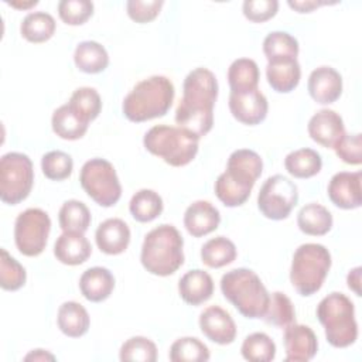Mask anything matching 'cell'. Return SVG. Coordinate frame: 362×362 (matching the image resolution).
<instances>
[{
	"instance_id": "6da1fadb",
	"label": "cell",
	"mask_w": 362,
	"mask_h": 362,
	"mask_svg": "<svg viewBox=\"0 0 362 362\" xmlns=\"http://www.w3.org/2000/svg\"><path fill=\"white\" fill-rule=\"evenodd\" d=\"M218 81L208 68H195L184 79L182 98L175 110L178 127L197 137L206 136L214 126V106L218 98Z\"/></svg>"
},
{
	"instance_id": "7a4b0ae2",
	"label": "cell",
	"mask_w": 362,
	"mask_h": 362,
	"mask_svg": "<svg viewBox=\"0 0 362 362\" xmlns=\"http://www.w3.org/2000/svg\"><path fill=\"white\" fill-rule=\"evenodd\" d=\"M262 157L249 148L235 150L226 163V170L216 178L214 191L216 198L229 208L243 205L262 175Z\"/></svg>"
},
{
	"instance_id": "3957f363",
	"label": "cell",
	"mask_w": 362,
	"mask_h": 362,
	"mask_svg": "<svg viewBox=\"0 0 362 362\" xmlns=\"http://www.w3.org/2000/svg\"><path fill=\"white\" fill-rule=\"evenodd\" d=\"M175 89L173 82L163 75H153L137 82L124 96L122 112L134 123L163 117L170 110Z\"/></svg>"
},
{
	"instance_id": "277c9868",
	"label": "cell",
	"mask_w": 362,
	"mask_h": 362,
	"mask_svg": "<svg viewBox=\"0 0 362 362\" xmlns=\"http://www.w3.org/2000/svg\"><path fill=\"white\" fill-rule=\"evenodd\" d=\"M184 239L180 230L170 223L151 229L143 240L140 262L154 276L174 274L184 264Z\"/></svg>"
},
{
	"instance_id": "5b68a950",
	"label": "cell",
	"mask_w": 362,
	"mask_h": 362,
	"mask_svg": "<svg viewBox=\"0 0 362 362\" xmlns=\"http://www.w3.org/2000/svg\"><path fill=\"white\" fill-rule=\"evenodd\" d=\"M223 297L246 318H263L270 294L260 277L250 269L238 267L226 272L221 279Z\"/></svg>"
},
{
	"instance_id": "8992f818",
	"label": "cell",
	"mask_w": 362,
	"mask_h": 362,
	"mask_svg": "<svg viewBox=\"0 0 362 362\" xmlns=\"http://www.w3.org/2000/svg\"><path fill=\"white\" fill-rule=\"evenodd\" d=\"M315 314L324 327L325 338L334 348H348L358 338L355 305L344 293L332 291L317 305Z\"/></svg>"
},
{
	"instance_id": "52a82bcc",
	"label": "cell",
	"mask_w": 362,
	"mask_h": 362,
	"mask_svg": "<svg viewBox=\"0 0 362 362\" xmlns=\"http://www.w3.org/2000/svg\"><path fill=\"white\" fill-rule=\"evenodd\" d=\"M143 144L148 153L163 158L168 165L184 167L195 158L199 137L181 127L157 124L146 132Z\"/></svg>"
},
{
	"instance_id": "ba28073f",
	"label": "cell",
	"mask_w": 362,
	"mask_h": 362,
	"mask_svg": "<svg viewBox=\"0 0 362 362\" xmlns=\"http://www.w3.org/2000/svg\"><path fill=\"white\" fill-rule=\"evenodd\" d=\"M331 263V253L324 245H300L293 255L290 267V281L294 290L303 297L315 294L322 287Z\"/></svg>"
},
{
	"instance_id": "9c48e42d",
	"label": "cell",
	"mask_w": 362,
	"mask_h": 362,
	"mask_svg": "<svg viewBox=\"0 0 362 362\" xmlns=\"http://www.w3.org/2000/svg\"><path fill=\"white\" fill-rule=\"evenodd\" d=\"M34 184V167L27 154L10 151L0 158V199L7 205L23 202Z\"/></svg>"
},
{
	"instance_id": "30bf717a",
	"label": "cell",
	"mask_w": 362,
	"mask_h": 362,
	"mask_svg": "<svg viewBox=\"0 0 362 362\" xmlns=\"http://www.w3.org/2000/svg\"><path fill=\"white\" fill-rule=\"evenodd\" d=\"M79 182L88 197L103 208L116 205L122 197V185L116 170L105 158L88 160L81 168Z\"/></svg>"
},
{
	"instance_id": "8fae6325",
	"label": "cell",
	"mask_w": 362,
	"mask_h": 362,
	"mask_svg": "<svg viewBox=\"0 0 362 362\" xmlns=\"http://www.w3.org/2000/svg\"><path fill=\"white\" fill-rule=\"evenodd\" d=\"M298 202V188L288 177L276 174L269 177L260 187L257 208L263 216L272 221L288 218Z\"/></svg>"
},
{
	"instance_id": "7c38bea8",
	"label": "cell",
	"mask_w": 362,
	"mask_h": 362,
	"mask_svg": "<svg viewBox=\"0 0 362 362\" xmlns=\"http://www.w3.org/2000/svg\"><path fill=\"white\" fill-rule=\"evenodd\" d=\"M51 232V219L41 208L23 211L14 223V242L18 252L28 257L41 255Z\"/></svg>"
},
{
	"instance_id": "4fadbf2b",
	"label": "cell",
	"mask_w": 362,
	"mask_h": 362,
	"mask_svg": "<svg viewBox=\"0 0 362 362\" xmlns=\"http://www.w3.org/2000/svg\"><path fill=\"white\" fill-rule=\"evenodd\" d=\"M229 110L238 122L247 126H256L266 119L269 103L259 88L243 92L230 90Z\"/></svg>"
},
{
	"instance_id": "5bb4252c",
	"label": "cell",
	"mask_w": 362,
	"mask_h": 362,
	"mask_svg": "<svg viewBox=\"0 0 362 362\" xmlns=\"http://www.w3.org/2000/svg\"><path fill=\"white\" fill-rule=\"evenodd\" d=\"M361 171H339L328 182L327 194L331 202L341 209H356L362 204Z\"/></svg>"
},
{
	"instance_id": "9a60e30c",
	"label": "cell",
	"mask_w": 362,
	"mask_h": 362,
	"mask_svg": "<svg viewBox=\"0 0 362 362\" xmlns=\"http://www.w3.org/2000/svg\"><path fill=\"white\" fill-rule=\"evenodd\" d=\"M283 344L286 351V362H307L313 359L318 351V339L315 332L303 324H290L284 328Z\"/></svg>"
},
{
	"instance_id": "2e32d148",
	"label": "cell",
	"mask_w": 362,
	"mask_h": 362,
	"mask_svg": "<svg viewBox=\"0 0 362 362\" xmlns=\"http://www.w3.org/2000/svg\"><path fill=\"white\" fill-rule=\"evenodd\" d=\"M201 332L218 345H229L236 338V324L230 314L219 305H209L199 314Z\"/></svg>"
},
{
	"instance_id": "e0dca14e",
	"label": "cell",
	"mask_w": 362,
	"mask_h": 362,
	"mask_svg": "<svg viewBox=\"0 0 362 362\" xmlns=\"http://www.w3.org/2000/svg\"><path fill=\"white\" fill-rule=\"evenodd\" d=\"M307 130L310 137L325 148H334L345 134L342 117L332 109H321L308 120Z\"/></svg>"
},
{
	"instance_id": "ac0fdd59",
	"label": "cell",
	"mask_w": 362,
	"mask_h": 362,
	"mask_svg": "<svg viewBox=\"0 0 362 362\" xmlns=\"http://www.w3.org/2000/svg\"><path fill=\"white\" fill-rule=\"evenodd\" d=\"M310 96L320 105H329L339 99L342 93L341 74L328 65L315 68L307 82Z\"/></svg>"
},
{
	"instance_id": "d6986e66",
	"label": "cell",
	"mask_w": 362,
	"mask_h": 362,
	"mask_svg": "<svg viewBox=\"0 0 362 362\" xmlns=\"http://www.w3.org/2000/svg\"><path fill=\"white\" fill-rule=\"evenodd\" d=\"M221 223V212L209 201H195L192 202L184 214V226L187 232L194 238H201L209 235L218 229Z\"/></svg>"
},
{
	"instance_id": "ffe728a7",
	"label": "cell",
	"mask_w": 362,
	"mask_h": 362,
	"mask_svg": "<svg viewBox=\"0 0 362 362\" xmlns=\"http://www.w3.org/2000/svg\"><path fill=\"white\" fill-rule=\"evenodd\" d=\"M129 225L120 218H109L99 223L95 232V240L100 252L115 256L123 253L130 243Z\"/></svg>"
},
{
	"instance_id": "44dd1931",
	"label": "cell",
	"mask_w": 362,
	"mask_h": 362,
	"mask_svg": "<svg viewBox=\"0 0 362 362\" xmlns=\"http://www.w3.org/2000/svg\"><path fill=\"white\" fill-rule=\"evenodd\" d=\"M92 255V246L83 233L62 232L55 240L54 256L66 266H78L85 263Z\"/></svg>"
},
{
	"instance_id": "7402d4cb",
	"label": "cell",
	"mask_w": 362,
	"mask_h": 362,
	"mask_svg": "<svg viewBox=\"0 0 362 362\" xmlns=\"http://www.w3.org/2000/svg\"><path fill=\"white\" fill-rule=\"evenodd\" d=\"M178 294L189 305H199L214 294V280L202 269L187 272L178 281Z\"/></svg>"
},
{
	"instance_id": "603a6c76",
	"label": "cell",
	"mask_w": 362,
	"mask_h": 362,
	"mask_svg": "<svg viewBox=\"0 0 362 362\" xmlns=\"http://www.w3.org/2000/svg\"><path fill=\"white\" fill-rule=\"evenodd\" d=\"M115 288V276L106 267L95 266L85 270L79 277L81 294L92 303H100L110 297Z\"/></svg>"
},
{
	"instance_id": "cb8c5ba5",
	"label": "cell",
	"mask_w": 362,
	"mask_h": 362,
	"mask_svg": "<svg viewBox=\"0 0 362 362\" xmlns=\"http://www.w3.org/2000/svg\"><path fill=\"white\" fill-rule=\"evenodd\" d=\"M266 78L273 90L290 93L300 83L301 66L297 59L270 61L266 66Z\"/></svg>"
},
{
	"instance_id": "d4e9b609",
	"label": "cell",
	"mask_w": 362,
	"mask_h": 362,
	"mask_svg": "<svg viewBox=\"0 0 362 362\" xmlns=\"http://www.w3.org/2000/svg\"><path fill=\"white\" fill-rule=\"evenodd\" d=\"M57 324L64 335L69 338H79L88 332L90 318L82 304L76 301H65L58 308Z\"/></svg>"
},
{
	"instance_id": "484cf974",
	"label": "cell",
	"mask_w": 362,
	"mask_h": 362,
	"mask_svg": "<svg viewBox=\"0 0 362 362\" xmlns=\"http://www.w3.org/2000/svg\"><path fill=\"white\" fill-rule=\"evenodd\" d=\"M332 215L321 204L310 202L304 205L297 214L298 229L310 236H322L332 229Z\"/></svg>"
},
{
	"instance_id": "4316f807",
	"label": "cell",
	"mask_w": 362,
	"mask_h": 362,
	"mask_svg": "<svg viewBox=\"0 0 362 362\" xmlns=\"http://www.w3.org/2000/svg\"><path fill=\"white\" fill-rule=\"evenodd\" d=\"M74 62L81 72L99 74L107 68L109 54L102 44L88 40L76 45L74 52Z\"/></svg>"
},
{
	"instance_id": "83f0119b",
	"label": "cell",
	"mask_w": 362,
	"mask_h": 362,
	"mask_svg": "<svg viewBox=\"0 0 362 362\" xmlns=\"http://www.w3.org/2000/svg\"><path fill=\"white\" fill-rule=\"evenodd\" d=\"M52 132L64 140H78L88 132L86 123L68 103L57 107L51 117Z\"/></svg>"
},
{
	"instance_id": "f1b7e54d",
	"label": "cell",
	"mask_w": 362,
	"mask_h": 362,
	"mask_svg": "<svg viewBox=\"0 0 362 362\" xmlns=\"http://www.w3.org/2000/svg\"><path fill=\"white\" fill-rule=\"evenodd\" d=\"M284 167L294 178H311L322 168V158L318 151L304 147L288 153L284 158Z\"/></svg>"
},
{
	"instance_id": "f546056e",
	"label": "cell",
	"mask_w": 362,
	"mask_h": 362,
	"mask_svg": "<svg viewBox=\"0 0 362 362\" xmlns=\"http://www.w3.org/2000/svg\"><path fill=\"white\" fill-rule=\"evenodd\" d=\"M260 71L250 58H238L228 68V83L232 92L257 89Z\"/></svg>"
},
{
	"instance_id": "4dcf8cb0",
	"label": "cell",
	"mask_w": 362,
	"mask_h": 362,
	"mask_svg": "<svg viewBox=\"0 0 362 362\" xmlns=\"http://www.w3.org/2000/svg\"><path fill=\"white\" fill-rule=\"evenodd\" d=\"M55 20L49 13L33 11L28 13L20 25V33L28 42L40 44L48 41L55 33Z\"/></svg>"
},
{
	"instance_id": "1f68e13d",
	"label": "cell",
	"mask_w": 362,
	"mask_h": 362,
	"mask_svg": "<svg viewBox=\"0 0 362 362\" xmlns=\"http://www.w3.org/2000/svg\"><path fill=\"white\" fill-rule=\"evenodd\" d=\"M163 209H164L163 198L158 195V192L148 188L139 189L129 202L130 215L137 222H141V223L154 221L161 215Z\"/></svg>"
},
{
	"instance_id": "d6a6232c",
	"label": "cell",
	"mask_w": 362,
	"mask_h": 362,
	"mask_svg": "<svg viewBox=\"0 0 362 362\" xmlns=\"http://www.w3.org/2000/svg\"><path fill=\"white\" fill-rule=\"evenodd\" d=\"M238 256L235 243L225 238L216 236L206 240L201 247V260L211 269H221L230 264Z\"/></svg>"
},
{
	"instance_id": "836d02e7",
	"label": "cell",
	"mask_w": 362,
	"mask_h": 362,
	"mask_svg": "<svg viewBox=\"0 0 362 362\" xmlns=\"http://www.w3.org/2000/svg\"><path fill=\"white\" fill-rule=\"evenodd\" d=\"M263 52L270 61L297 59L300 45L296 37L286 31H272L263 40Z\"/></svg>"
},
{
	"instance_id": "e575fe53",
	"label": "cell",
	"mask_w": 362,
	"mask_h": 362,
	"mask_svg": "<svg viewBox=\"0 0 362 362\" xmlns=\"http://www.w3.org/2000/svg\"><path fill=\"white\" fill-rule=\"evenodd\" d=\"M58 222L62 232L85 233L92 222L90 211L82 201L68 199L59 208Z\"/></svg>"
},
{
	"instance_id": "d590c367",
	"label": "cell",
	"mask_w": 362,
	"mask_h": 362,
	"mask_svg": "<svg viewBox=\"0 0 362 362\" xmlns=\"http://www.w3.org/2000/svg\"><path fill=\"white\" fill-rule=\"evenodd\" d=\"M173 362H206L211 358L208 346L195 337H182L175 339L168 352Z\"/></svg>"
},
{
	"instance_id": "8d00e7d4",
	"label": "cell",
	"mask_w": 362,
	"mask_h": 362,
	"mask_svg": "<svg viewBox=\"0 0 362 362\" xmlns=\"http://www.w3.org/2000/svg\"><path fill=\"white\" fill-rule=\"evenodd\" d=\"M242 356L249 362H270L276 356V344L264 332H253L243 339Z\"/></svg>"
},
{
	"instance_id": "74e56055",
	"label": "cell",
	"mask_w": 362,
	"mask_h": 362,
	"mask_svg": "<svg viewBox=\"0 0 362 362\" xmlns=\"http://www.w3.org/2000/svg\"><path fill=\"white\" fill-rule=\"evenodd\" d=\"M68 105L86 122L95 120L102 110V99L95 88L82 86L74 90Z\"/></svg>"
},
{
	"instance_id": "f35d334b",
	"label": "cell",
	"mask_w": 362,
	"mask_h": 362,
	"mask_svg": "<svg viewBox=\"0 0 362 362\" xmlns=\"http://www.w3.org/2000/svg\"><path fill=\"white\" fill-rule=\"evenodd\" d=\"M263 320L277 328H286L296 322V310L291 300L281 291L272 293Z\"/></svg>"
},
{
	"instance_id": "ab89813d",
	"label": "cell",
	"mask_w": 362,
	"mask_h": 362,
	"mask_svg": "<svg viewBox=\"0 0 362 362\" xmlns=\"http://www.w3.org/2000/svg\"><path fill=\"white\" fill-rule=\"evenodd\" d=\"M122 362H154L157 361V346L146 337H132L123 342L119 351Z\"/></svg>"
},
{
	"instance_id": "60d3db41",
	"label": "cell",
	"mask_w": 362,
	"mask_h": 362,
	"mask_svg": "<svg viewBox=\"0 0 362 362\" xmlns=\"http://www.w3.org/2000/svg\"><path fill=\"white\" fill-rule=\"evenodd\" d=\"M0 253V286L6 291H17L25 284V269L6 249H1Z\"/></svg>"
},
{
	"instance_id": "b9f144b4",
	"label": "cell",
	"mask_w": 362,
	"mask_h": 362,
	"mask_svg": "<svg viewBox=\"0 0 362 362\" xmlns=\"http://www.w3.org/2000/svg\"><path fill=\"white\" fill-rule=\"evenodd\" d=\"M42 174L52 181H62L71 177L74 170L72 157L61 150H52L41 158Z\"/></svg>"
},
{
	"instance_id": "7bdbcfd3",
	"label": "cell",
	"mask_w": 362,
	"mask_h": 362,
	"mask_svg": "<svg viewBox=\"0 0 362 362\" xmlns=\"http://www.w3.org/2000/svg\"><path fill=\"white\" fill-rule=\"evenodd\" d=\"M58 14L68 25H82L93 16V3L89 0H61Z\"/></svg>"
},
{
	"instance_id": "ee69618b",
	"label": "cell",
	"mask_w": 362,
	"mask_h": 362,
	"mask_svg": "<svg viewBox=\"0 0 362 362\" xmlns=\"http://www.w3.org/2000/svg\"><path fill=\"white\" fill-rule=\"evenodd\" d=\"M163 4V0H129L126 11L133 21L144 24L153 21L160 14Z\"/></svg>"
},
{
	"instance_id": "f6af8a7d",
	"label": "cell",
	"mask_w": 362,
	"mask_h": 362,
	"mask_svg": "<svg viewBox=\"0 0 362 362\" xmlns=\"http://www.w3.org/2000/svg\"><path fill=\"white\" fill-rule=\"evenodd\" d=\"M335 154L346 164L359 165L362 163V137L359 133L344 134L334 147Z\"/></svg>"
},
{
	"instance_id": "bcb514c9",
	"label": "cell",
	"mask_w": 362,
	"mask_h": 362,
	"mask_svg": "<svg viewBox=\"0 0 362 362\" xmlns=\"http://www.w3.org/2000/svg\"><path fill=\"white\" fill-rule=\"evenodd\" d=\"M277 0H245L242 6L243 16L252 23H264L277 14Z\"/></svg>"
},
{
	"instance_id": "7dc6e473",
	"label": "cell",
	"mask_w": 362,
	"mask_h": 362,
	"mask_svg": "<svg viewBox=\"0 0 362 362\" xmlns=\"http://www.w3.org/2000/svg\"><path fill=\"white\" fill-rule=\"evenodd\" d=\"M288 7L293 8L297 13H311L315 8L328 4L327 1H318V0H288Z\"/></svg>"
},
{
	"instance_id": "c3c4849f",
	"label": "cell",
	"mask_w": 362,
	"mask_h": 362,
	"mask_svg": "<svg viewBox=\"0 0 362 362\" xmlns=\"http://www.w3.org/2000/svg\"><path fill=\"white\" fill-rule=\"evenodd\" d=\"M361 267H354L352 270H349L348 276H346V283L349 290H352L358 297L361 296Z\"/></svg>"
},
{
	"instance_id": "681fc988",
	"label": "cell",
	"mask_w": 362,
	"mask_h": 362,
	"mask_svg": "<svg viewBox=\"0 0 362 362\" xmlns=\"http://www.w3.org/2000/svg\"><path fill=\"white\" fill-rule=\"evenodd\" d=\"M24 361H55V356L44 349H33L24 356Z\"/></svg>"
},
{
	"instance_id": "f907efd6",
	"label": "cell",
	"mask_w": 362,
	"mask_h": 362,
	"mask_svg": "<svg viewBox=\"0 0 362 362\" xmlns=\"http://www.w3.org/2000/svg\"><path fill=\"white\" fill-rule=\"evenodd\" d=\"M8 6L14 7V8H23V10H27V8H31L34 6L38 4L37 0H31V1H6Z\"/></svg>"
}]
</instances>
